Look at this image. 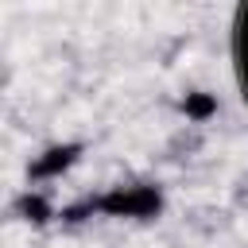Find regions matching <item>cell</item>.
I'll return each instance as SVG.
<instances>
[{"mask_svg":"<svg viewBox=\"0 0 248 248\" xmlns=\"http://www.w3.org/2000/svg\"><path fill=\"white\" fill-rule=\"evenodd\" d=\"M163 209V190L151 182H136V186H112L108 194L89 198L78 209H66V217L74 213H105V217H155Z\"/></svg>","mask_w":248,"mask_h":248,"instance_id":"cell-1","label":"cell"},{"mask_svg":"<svg viewBox=\"0 0 248 248\" xmlns=\"http://www.w3.org/2000/svg\"><path fill=\"white\" fill-rule=\"evenodd\" d=\"M78 143H62V147H50V151H43L39 159H35V167H31V178L35 182H43V178H58L74 159H78Z\"/></svg>","mask_w":248,"mask_h":248,"instance_id":"cell-2","label":"cell"},{"mask_svg":"<svg viewBox=\"0 0 248 248\" xmlns=\"http://www.w3.org/2000/svg\"><path fill=\"white\" fill-rule=\"evenodd\" d=\"M178 108H182V116H186L190 124H209V120L217 116L221 105H217V97H213L209 89H190V93L182 97Z\"/></svg>","mask_w":248,"mask_h":248,"instance_id":"cell-3","label":"cell"},{"mask_svg":"<svg viewBox=\"0 0 248 248\" xmlns=\"http://www.w3.org/2000/svg\"><path fill=\"white\" fill-rule=\"evenodd\" d=\"M16 209H19V213H23L27 221H39V225L54 217L50 202H46V198H43L39 190H23V194H19V202H16Z\"/></svg>","mask_w":248,"mask_h":248,"instance_id":"cell-4","label":"cell"}]
</instances>
